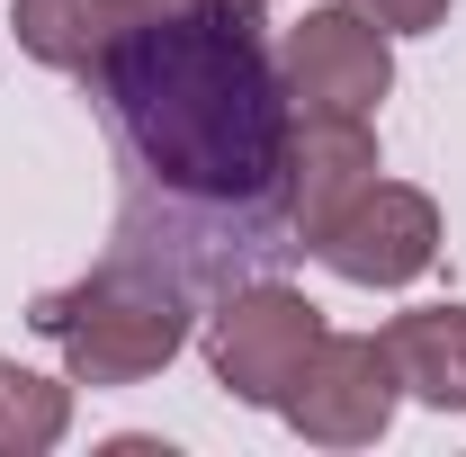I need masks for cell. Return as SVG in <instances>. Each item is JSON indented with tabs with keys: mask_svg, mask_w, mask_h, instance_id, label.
<instances>
[{
	"mask_svg": "<svg viewBox=\"0 0 466 457\" xmlns=\"http://www.w3.org/2000/svg\"><path fill=\"white\" fill-rule=\"evenodd\" d=\"M314 350H323V305L288 279H242L207 314V368H216V386L233 403H260V412L288 403V386L305 377Z\"/></svg>",
	"mask_w": 466,
	"mask_h": 457,
	"instance_id": "cell-3",
	"label": "cell"
},
{
	"mask_svg": "<svg viewBox=\"0 0 466 457\" xmlns=\"http://www.w3.org/2000/svg\"><path fill=\"white\" fill-rule=\"evenodd\" d=\"M395 395H404V377H395L386 332H323V350L305 359V377L288 386L279 412L314 449H368V440H386Z\"/></svg>",
	"mask_w": 466,
	"mask_h": 457,
	"instance_id": "cell-4",
	"label": "cell"
},
{
	"mask_svg": "<svg viewBox=\"0 0 466 457\" xmlns=\"http://www.w3.org/2000/svg\"><path fill=\"white\" fill-rule=\"evenodd\" d=\"M9 27H18V46L46 72H90L99 46L116 36V18L99 0H9Z\"/></svg>",
	"mask_w": 466,
	"mask_h": 457,
	"instance_id": "cell-9",
	"label": "cell"
},
{
	"mask_svg": "<svg viewBox=\"0 0 466 457\" xmlns=\"http://www.w3.org/2000/svg\"><path fill=\"white\" fill-rule=\"evenodd\" d=\"M207 9H233V18H260L269 0H207Z\"/></svg>",
	"mask_w": 466,
	"mask_h": 457,
	"instance_id": "cell-13",
	"label": "cell"
},
{
	"mask_svg": "<svg viewBox=\"0 0 466 457\" xmlns=\"http://www.w3.org/2000/svg\"><path fill=\"white\" fill-rule=\"evenodd\" d=\"M116 27H135V18H162V9H188V0H99Z\"/></svg>",
	"mask_w": 466,
	"mask_h": 457,
	"instance_id": "cell-12",
	"label": "cell"
},
{
	"mask_svg": "<svg viewBox=\"0 0 466 457\" xmlns=\"http://www.w3.org/2000/svg\"><path fill=\"white\" fill-rule=\"evenodd\" d=\"M36 332L63 350L72 386H144L188 350V287L135 260H99L81 287L36 296Z\"/></svg>",
	"mask_w": 466,
	"mask_h": 457,
	"instance_id": "cell-2",
	"label": "cell"
},
{
	"mask_svg": "<svg viewBox=\"0 0 466 457\" xmlns=\"http://www.w3.org/2000/svg\"><path fill=\"white\" fill-rule=\"evenodd\" d=\"M359 18H377L386 36H431L440 18H449V0H350Z\"/></svg>",
	"mask_w": 466,
	"mask_h": 457,
	"instance_id": "cell-11",
	"label": "cell"
},
{
	"mask_svg": "<svg viewBox=\"0 0 466 457\" xmlns=\"http://www.w3.org/2000/svg\"><path fill=\"white\" fill-rule=\"evenodd\" d=\"M395 377L404 395H421L431 412H466V305H412L386 323Z\"/></svg>",
	"mask_w": 466,
	"mask_h": 457,
	"instance_id": "cell-8",
	"label": "cell"
},
{
	"mask_svg": "<svg viewBox=\"0 0 466 457\" xmlns=\"http://www.w3.org/2000/svg\"><path fill=\"white\" fill-rule=\"evenodd\" d=\"M368 179H377L368 117H296L288 126V233H296V251H314L341 225Z\"/></svg>",
	"mask_w": 466,
	"mask_h": 457,
	"instance_id": "cell-7",
	"label": "cell"
},
{
	"mask_svg": "<svg viewBox=\"0 0 466 457\" xmlns=\"http://www.w3.org/2000/svg\"><path fill=\"white\" fill-rule=\"evenodd\" d=\"M63 431H72V386L18 368L0 350V457H46Z\"/></svg>",
	"mask_w": 466,
	"mask_h": 457,
	"instance_id": "cell-10",
	"label": "cell"
},
{
	"mask_svg": "<svg viewBox=\"0 0 466 457\" xmlns=\"http://www.w3.org/2000/svg\"><path fill=\"white\" fill-rule=\"evenodd\" d=\"M314 260L350 287H412L440 260V207L404 179H368L350 198V216L314 242Z\"/></svg>",
	"mask_w": 466,
	"mask_h": 457,
	"instance_id": "cell-6",
	"label": "cell"
},
{
	"mask_svg": "<svg viewBox=\"0 0 466 457\" xmlns=\"http://www.w3.org/2000/svg\"><path fill=\"white\" fill-rule=\"evenodd\" d=\"M279 81H288L296 117H377V99L395 90V46L377 18L359 9H305L279 46Z\"/></svg>",
	"mask_w": 466,
	"mask_h": 457,
	"instance_id": "cell-5",
	"label": "cell"
},
{
	"mask_svg": "<svg viewBox=\"0 0 466 457\" xmlns=\"http://www.w3.org/2000/svg\"><path fill=\"white\" fill-rule=\"evenodd\" d=\"M99 135L116 162L108 260L162 269L188 296L279 279L288 233V126L279 55L233 9H162L116 27L90 63Z\"/></svg>",
	"mask_w": 466,
	"mask_h": 457,
	"instance_id": "cell-1",
	"label": "cell"
}]
</instances>
